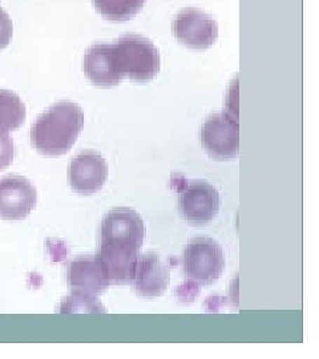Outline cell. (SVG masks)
Segmentation results:
<instances>
[{"label":"cell","mask_w":319,"mask_h":359,"mask_svg":"<svg viewBox=\"0 0 319 359\" xmlns=\"http://www.w3.org/2000/svg\"><path fill=\"white\" fill-rule=\"evenodd\" d=\"M84 72L97 87H115L123 75L116 62L115 46L107 43L93 44L84 56Z\"/></svg>","instance_id":"7c38bea8"},{"label":"cell","mask_w":319,"mask_h":359,"mask_svg":"<svg viewBox=\"0 0 319 359\" xmlns=\"http://www.w3.org/2000/svg\"><path fill=\"white\" fill-rule=\"evenodd\" d=\"M84 128V112L72 102H59L50 107L31 129V140L40 154H67Z\"/></svg>","instance_id":"7a4b0ae2"},{"label":"cell","mask_w":319,"mask_h":359,"mask_svg":"<svg viewBox=\"0 0 319 359\" xmlns=\"http://www.w3.org/2000/svg\"><path fill=\"white\" fill-rule=\"evenodd\" d=\"M145 233L144 219L130 208H115L104 216L97 257L109 283H129Z\"/></svg>","instance_id":"6da1fadb"},{"label":"cell","mask_w":319,"mask_h":359,"mask_svg":"<svg viewBox=\"0 0 319 359\" xmlns=\"http://www.w3.org/2000/svg\"><path fill=\"white\" fill-rule=\"evenodd\" d=\"M13 39V22L3 8H0V50L6 48Z\"/></svg>","instance_id":"e0dca14e"},{"label":"cell","mask_w":319,"mask_h":359,"mask_svg":"<svg viewBox=\"0 0 319 359\" xmlns=\"http://www.w3.org/2000/svg\"><path fill=\"white\" fill-rule=\"evenodd\" d=\"M205 151L216 160H230L240 152V126L228 112L209 116L201 128Z\"/></svg>","instance_id":"5b68a950"},{"label":"cell","mask_w":319,"mask_h":359,"mask_svg":"<svg viewBox=\"0 0 319 359\" xmlns=\"http://www.w3.org/2000/svg\"><path fill=\"white\" fill-rule=\"evenodd\" d=\"M145 0H93V6L111 22H127L136 16Z\"/></svg>","instance_id":"5bb4252c"},{"label":"cell","mask_w":319,"mask_h":359,"mask_svg":"<svg viewBox=\"0 0 319 359\" xmlns=\"http://www.w3.org/2000/svg\"><path fill=\"white\" fill-rule=\"evenodd\" d=\"M108 176V165L102 154L84 151L75 156L68 167V182L75 192L92 194L99 192Z\"/></svg>","instance_id":"9c48e42d"},{"label":"cell","mask_w":319,"mask_h":359,"mask_svg":"<svg viewBox=\"0 0 319 359\" xmlns=\"http://www.w3.org/2000/svg\"><path fill=\"white\" fill-rule=\"evenodd\" d=\"M114 46L117 67L123 76L145 83L160 72V52L151 40L139 35H125Z\"/></svg>","instance_id":"3957f363"},{"label":"cell","mask_w":319,"mask_h":359,"mask_svg":"<svg viewBox=\"0 0 319 359\" xmlns=\"http://www.w3.org/2000/svg\"><path fill=\"white\" fill-rule=\"evenodd\" d=\"M182 262L185 276L191 283L212 285L224 271L225 256L216 240L198 237L186 245Z\"/></svg>","instance_id":"277c9868"},{"label":"cell","mask_w":319,"mask_h":359,"mask_svg":"<svg viewBox=\"0 0 319 359\" xmlns=\"http://www.w3.org/2000/svg\"><path fill=\"white\" fill-rule=\"evenodd\" d=\"M221 197L217 189L206 181H191L185 184L179 194L181 215L191 225H206L219 212Z\"/></svg>","instance_id":"8992f818"},{"label":"cell","mask_w":319,"mask_h":359,"mask_svg":"<svg viewBox=\"0 0 319 359\" xmlns=\"http://www.w3.org/2000/svg\"><path fill=\"white\" fill-rule=\"evenodd\" d=\"M26 105L11 90H0V135L10 133L23 126Z\"/></svg>","instance_id":"4fadbf2b"},{"label":"cell","mask_w":319,"mask_h":359,"mask_svg":"<svg viewBox=\"0 0 319 359\" xmlns=\"http://www.w3.org/2000/svg\"><path fill=\"white\" fill-rule=\"evenodd\" d=\"M60 313H105L96 297L72 293L60 306Z\"/></svg>","instance_id":"9a60e30c"},{"label":"cell","mask_w":319,"mask_h":359,"mask_svg":"<svg viewBox=\"0 0 319 359\" xmlns=\"http://www.w3.org/2000/svg\"><path fill=\"white\" fill-rule=\"evenodd\" d=\"M129 283L141 297L156 298L164 294L169 285V271L157 253L139 255Z\"/></svg>","instance_id":"8fae6325"},{"label":"cell","mask_w":319,"mask_h":359,"mask_svg":"<svg viewBox=\"0 0 319 359\" xmlns=\"http://www.w3.org/2000/svg\"><path fill=\"white\" fill-rule=\"evenodd\" d=\"M173 34L179 43L193 50H206L218 38L216 20L198 8H185L173 20Z\"/></svg>","instance_id":"52a82bcc"},{"label":"cell","mask_w":319,"mask_h":359,"mask_svg":"<svg viewBox=\"0 0 319 359\" xmlns=\"http://www.w3.org/2000/svg\"><path fill=\"white\" fill-rule=\"evenodd\" d=\"M38 193L35 187L22 176L0 179V218L23 219L36 206Z\"/></svg>","instance_id":"ba28073f"},{"label":"cell","mask_w":319,"mask_h":359,"mask_svg":"<svg viewBox=\"0 0 319 359\" xmlns=\"http://www.w3.org/2000/svg\"><path fill=\"white\" fill-rule=\"evenodd\" d=\"M15 147L10 133L0 135V170L8 167L13 163Z\"/></svg>","instance_id":"2e32d148"},{"label":"cell","mask_w":319,"mask_h":359,"mask_svg":"<svg viewBox=\"0 0 319 359\" xmlns=\"http://www.w3.org/2000/svg\"><path fill=\"white\" fill-rule=\"evenodd\" d=\"M67 283L72 293L97 297L111 285L97 256H80L67 269Z\"/></svg>","instance_id":"30bf717a"}]
</instances>
